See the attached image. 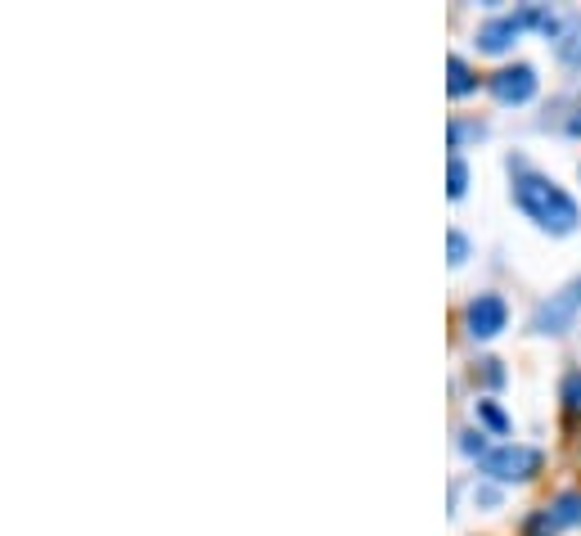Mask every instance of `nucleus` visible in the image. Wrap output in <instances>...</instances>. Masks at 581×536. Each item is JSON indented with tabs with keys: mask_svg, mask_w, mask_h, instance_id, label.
I'll return each instance as SVG.
<instances>
[{
	"mask_svg": "<svg viewBox=\"0 0 581 536\" xmlns=\"http://www.w3.org/2000/svg\"><path fill=\"white\" fill-rule=\"evenodd\" d=\"M514 199H518V208H523L541 230H550V235H572L577 221H581L577 203H572L550 176L518 172L514 176Z\"/></svg>",
	"mask_w": 581,
	"mask_h": 536,
	"instance_id": "nucleus-1",
	"label": "nucleus"
},
{
	"mask_svg": "<svg viewBox=\"0 0 581 536\" xmlns=\"http://www.w3.org/2000/svg\"><path fill=\"white\" fill-rule=\"evenodd\" d=\"M527 28V14H500V19H487L478 28V50H487V55H500V50H509L518 41V32Z\"/></svg>",
	"mask_w": 581,
	"mask_h": 536,
	"instance_id": "nucleus-6",
	"label": "nucleus"
},
{
	"mask_svg": "<svg viewBox=\"0 0 581 536\" xmlns=\"http://www.w3.org/2000/svg\"><path fill=\"white\" fill-rule=\"evenodd\" d=\"M568 131H572V136H581V109H577V118L568 122Z\"/></svg>",
	"mask_w": 581,
	"mask_h": 536,
	"instance_id": "nucleus-17",
	"label": "nucleus"
},
{
	"mask_svg": "<svg viewBox=\"0 0 581 536\" xmlns=\"http://www.w3.org/2000/svg\"><path fill=\"white\" fill-rule=\"evenodd\" d=\"M446 73H451V82H446V91H451L455 100H460V95H469L473 86H478V77L469 73V64H464L460 55H451V59H446Z\"/></svg>",
	"mask_w": 581,
	"mask_h": 536,
	"instance_id": "nucleus-7",
	"label": "nucleus"
},
{
	"mask_svg": "<svg viewBox=\"0 0 581 536\" xmlns=\"http://www.w3.org/2000/svg\"><path fill=\"white\" fill-rule=\"evenodd\" d=\"M460 451H469V455H478V460H482V455H487V437H482V433H460Z\"/></svg>",
	"mask_w": 581,
	"mask_h": 536,
	"instance_id": "nucleus-15",
	"label": "nucleus"
},
{
	"mask_svg": "<svg viewBox=\"0 0 581 536\" xmlns=\"http://www.w3.org/2000/svg\"><path fill=\"white\" fill-rule=\"evenodd\" d=\"M478 419L491 428V433H509V415L496 406V401H478Z\"/></svg>",
	"mask_w": 581,
	"mask_h": 536,
	"instance_id": "nucleus-10",
	"label": "nucleus"
},
{
	"mask_svg": "<svg viewBox=\"0 0 581 536\" xmlns=\"http://www.w3.org/2000/svg\"><path fill=\"white\" fill-rule=\"evenodd\" d=\"M554 46H559L563 64H581V23H568V32H563Z\"/></svg>",
	"mask_w": 581,
	"mask_h": 536,
	"instance_id": "nucleus-9",
	"label": "nucleus"
},
{
	"mask_svg": "<svg viewBox=\"0 0 581 536\" xmlns=\"http://www.w3.org/2000/svg\"><path fill=\"white\" fill-rule=\"evenodd\" d=\"M446 248H451V266H464V257H469V239H464L460 230L446 235Z\"/></svg>",
	"mask_w": 581,
	"mask_h": 536,
	"instance_id": "nucleus-14",
	"label": "nucleus"
},
{
	"mask_svg": "<svg viewBox=\"0 0 581 536\" xmlns=\"http://www.w3.org/2000/svg\"><path fill=\"white\" fill-rule=\"evenodd\" d=\"M482 473L496 482H527L536 469H541V451L536 446H518V442H505L496 446V451L482 455Z\"/></svg>",
	"mask_w": 581,
	"mask_h": 536,
	"instance_id": "nucleus-2",
	"label": "nucleus"
},
{
	"mask_svg": "<svg viewBox=\"0 0 581 536\" xmlns=\"http://www.w3.org/2000/svg\"><path fill=\"white\" fill-rule=\"evenodd\" d=\"M505 325H509V307L500 293H478V298L464 307V329H469L473 338H496Z\"/></svg>",
	"mask_w": 581,
	"mask_h": 536,
	"instance_id": "nucleus-3",
	"label": "nucleus"
},
{
	"mask_svg": "<svg viewBox=\"0 0 581 536\" xmlns=\"http://www.w3.org/2000/svg\"><path fill=\"white\" fill-rule=\"evenodd\" d=\"M491 95L500 104H527L536 95V68L532 64H509L491 73Z\"/></svg>",
	"mask_w": 581,
	"mask_h": 536,
	"instance_id": "nucleus-5",
	"label": "nucleus"
},
{
	"mask_svg": "<svg viewBox=\"0 0 581 536\" xmlns=\"http://www.w3.org/2000/svg\"><path fill=\"white\" fill-rule=\"evenodd\" d=\"M482 374H487V383H505V370H500V361H482Z\"/></svg>",
	"mask_w": 581,
	"mask_h": 536,
	"instance_id": "nucleus-16",
	"label": "nucleus"
},
{
	"mask_svg": "<svg viewBox=\"0 0 581 536\" xmlns=\"http://www.w3.org/2000/svg\"><path fill=\"white\" fill-rule=\"evenodd\" d=\"M577 518H581V496H572V491H568V496H559V500H554V523H577Z\"/></svg>",
	"mask_w": 581,
	"mask_h": 536,
	"instance_id": "nucleus-11",
	"label": "nucleus"
},
{
	"mask_svg": "<svg viewBox=\"0 0 581 536\" xmlns=\"http://www.w3.org/2000/svg\"><path fill=\"white\" fill-rule=\"evenodd\" d=\"M464 190H469V167H464L460 154H451V167H446V194H451V199H464Z\"/></svg>",
	"mask_w": 581,
	"mask_h": 536,
	"instance_id": "nucleus-8",
	"label": "nucleus"
},
{
	"mask_svg": "<svg viewBox=\"0 0 581 536\" xmlns=\"http://www.w3.org/2000/svg\"><path fill=\"white\" fill-rule=\"evenodd\" d=\"M554 532H559V523H554L550 509H536V514L527 518V527H523V536H554Z\"/></svg>",
	"mask_w": 581,
	"mask_h": 536,
	"instance_id": "nucleus-12",
	"label": "nucleus"
},
{
	"mask_svg": "<svg viewBox=\"0 0 581 536\" xmlns=\"http://www.w3.org/2000/svg\"><path fill=\"white\" fill-rule=\"evenodd\" d=\"M581 311V284H572L568 293H554L550 302H541L532 316V329L536 334H563L572 325V316Z\"/></svg>",
	"mask_w": 581,
	"mask_h": 536,
	"instance_id": "nucleus-4",
	"label": "nucleus"
},
{
	"mask_svg": "<svg viewBox=\"0 0 581 536\" xmlns=\"http://www.w3.org/2000/svg\"><path fill=\"white\" fill-rule=\"evenodd\" d=\"M563 406H568L572 415L581 410V370H572L568 379H563Z\"/></svg>",
	"mask_w": 581,
	"mask_h": 536,
	"instance_id": "nucleus-13",
	"label": "nucleus"
}]
</instances>
